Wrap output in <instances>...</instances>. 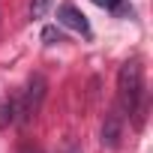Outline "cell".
Returning a JSON list of instances; mask_svg holds the SVG:
<instances>
[{"mask_svg": "<svg viewBox=\"0 0 153 153\" xmlns=\"http://www.w3.org/2000/svg\"><path fill=\"white\" fill-rule=\"evenodd\" d=\"M141 93H144V78H141V63L138 60H126L117 72V102L123 114H135L141 105Z\"/></svg>", "mask_w": 153, "mask_h": 153, "instance_id": "6da1fadb", "label": "cell"}, {"mask_svg": "<svg viewBox=\"0 0 153 153\" xmlns=\"http://www.w3.org/2000/svg\"><path fill=\"white\" fill-rule=\"evenodd\" d=\"M42 39H45L48 45H54V42H63V33H60L57 27H45V30H42Z\"/></svg>", "mask_w": 153, "mask_h": 153, "instance_id": "ba28073f", "label": "cell"}, {"mask_svg": "<svg viewBox=\"0 0 153 153\" xmlns=\"http://www.w3.org/2000/svg\"><path fill=\"white\" fill-rule=\"evenodd\" d=\"M69 153H81V150H69Z\"/></svg>", "mask_w": 153, "mask_h": 153, "instance_id": "30bf717a", "label": "cell"}, {"mask_svg": "<svg viewBox=\"0 0 153 153\" xmlns=\"http://www.w3.org/2000/svg\"><path fill=\"white\" fill-rule=\"evenodd\" d=\"M45 90H48V81L36 72L33 78L27 81V87H24L21 99H18V120H15V123L27 126V123H33V120H36V114H39V108H42V99H45Z\"/></svg>", "mask_w": 153, "mask_h": 153, "instance_id": "7a4b0ae2", "label": "cell"}, {"mask_svg": "<svg viewBox=\"0 0 153 153\" xmlns=\"http://www.w3.org/2000/svg\"><path fill=\"white\" fill-rule=\"evenodd\" d=\"M120 129H123V114H120V111H111V114L105 117V126H102V144H105V147H117Z\"/></svg>", "mask_w": 153, "mask_h": 153, "instance_id": "277c9868", "label": "cell"}, {"mask_svg": "<svg viewBox=\"0 0 153 153\" xmlns=\"http://www.w3.org/2000/svg\"><path fill=\"white\" fill-rule=\"evenodd\" d=\"M96 6L102 9H111V12H120V15H132V6H126L123 0H93Z\"/></svg>", "mask_w": 153, "mask_h": 153, "instance_id": "8992f818", "label": "cell"}, {"mask_svg": "<svg viewBox=\"0 0 153 153\" xmlns=\"http://www.w3.org/2000/svg\"><path fill=\"white\" fill-rule=\"evenodd\" d=\"M15 120H18V99H3L0 102V129H6Z\"/></svg>", "mask_w": 153, "mask_h": 153, "instance_id": "5b68a950", "label": "cell"}, {"mask_svg": "<svg viewBox=\"0 0 153 153\" xmlns=\"http://www.w3.org/2000/svg\"><path fill=\"white\" fill-rule=\"evenodd\" d=\"M51 3H54V0H33V3H30V18H42L51 9Z\"/></svg>", "mask_w": 153, "mask_h": 153, "instance_id": "52a82bcc", "label": "cell"}, {"mask_svg": "<svg viewBox=\"0 0 153 153\" xmlns=\"http://www.w3.org/2000/svg\"><path fill=\"white\" fill-rule=\"evenodd\" d=\"M57 21H60L63 27L75 30V33H81V36H90V24H87L84 12L75 9L72 3H60V9H57Z\"/></svg>", "mask_w": 153, "mask_h": 153, "instance_id": "3957f363", "label": "cell"}, {"mask_svg": "<svg viewBox=\"0 0 153 153\" xmlns=\"http://www.w3.org/2000/svg\"><path fill=\"white\" fill-rule=\"evenodd\" d=\"M21 153H36V150H30V147H24V150H21Z\"/></svg>", "mask_w": 153, "mask_h": 153, "instance_id": "9c48e42d", "label": "cell"}]
</instances>
